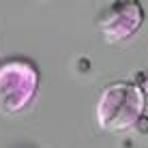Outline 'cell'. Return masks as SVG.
<instances>
[{
	"mask_svg": "<svg viewBox=\"0 0 148 148\" xmlns=\"http://www.w3.org/2000/svg\"><path fill=\"white\" fill-rule=\"evenodd\" d=\"M137 86H140L142 90H144V95H146V101H148V71H142V73H137Z\"/></svg>",
	"mask_w": 148,
	"mask_h": 148,
	"instance_id": "277c9868",
	"label": "cell"
},
{
	"mask_svg": "<svg viewBox=\"0 0 148 148\" xmlns=\"http://www.w3.org/2000/svg\"><path fill=\"white\" fill-rule=\"evenodd\" d=\"M146 112V95L137 82H112L99 95L95 108L97 125L110 133L133 129Z\"/></svg>",
	"mask_w": 148,
	"mask_h": 148,
	"instance_id": "6da1fadb",
	"label": "cell"
},
{
	"mask_svg": "<svg viewBox=\"0 0 148 148\" xmlns=\"http://www.w3.org/2000/svg\"><path fill=\"white\" fill-rule=\"evenodd\" d=\"M41 71L28 58H11L0 64V114L15 116L34 101Z\"/></svg>",
	"mask_w": 148,
	"mask_h": 148,
	"instance_id": "7a4b0ae2",
	"label": "cell"
},
{
	"mask_svg": "<svg viewBox=\"0 0 148 148\" xmlns=\"http://www.w3.org/2000/svg\"><path fill=\"white\" fill-rule=\"evenodd\" d=\"M146 11L137 0H120L112 2L99 17V32L105 43H120L131 39L142 28Z\"/></svg>",
	"mask_w": 148,
	"mask_h": 148,
	"instance_id": "3957f363",
	"label": "cell"
}]
</instances>
